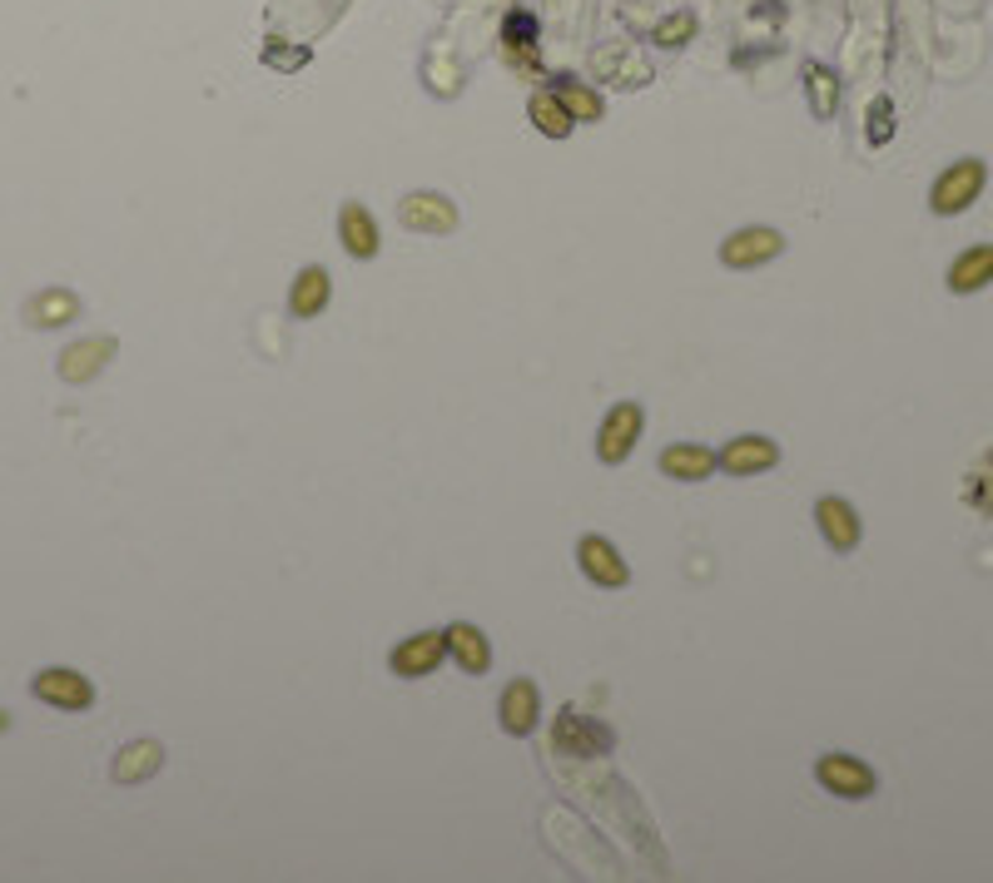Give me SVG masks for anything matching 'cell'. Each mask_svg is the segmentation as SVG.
Listing matches in <instances>:
<instances>
[{
  "mask_svg": "<svg viewBox=\"0 0 993 883\" xmlns=\"http://www.w3.org/2000/svg\"><path fill=\"white\" fill-rule=\"evenodd\" d=\"M979 189H984V164H979V159H959L954 169L939 174L929 204H934V214H959V209H969V204L979 199Z\"/></svg>",
  "mask_w": 993,
  "mask_h": 883,
  "instance_id": "cell-1",
  "label": "cell"
},
{
  "mask_svg": "<svg viewBox=\"0 0 993 883\" xmlns=\"http://www.w3.org/2000/svg\"><path fill=\"white\" fill-rule=\"evenodd\" d=\"M815 775H820V785L835 789L839 799H865V794H875V775H869L859 759H849V755H825L820 765H815Z\"/></svg>",
  "mask_w": 993,
  "mask_h": 883,
  "instance_id": "cell-2",
  "label": "cell"
},
{
  "mask_svg": "<svg viewBox=\"0 0 993 883\" xmlns=\"http://www.w3.org/2000/svg\"><path fill=\"white\" fill-rule=\"evenodd\" d=\"M403 224L413 233H453L457 229V209L443 194H407L403 199Z\"/></svg>",
  "mask_w": 993,
  "mask_h": 883,
  "instance_id": "cell-3",
  "label": "cell"
},
{
  "mask_svg": "<svg viewBox=\"0 0 993 883\" xmlns=\"http://www.w3.org/2000/svg\"><path fill=\"white\" fill-rule=\"evenodd\" d=\"M785 249V239L775 229H745V233H731L721 249V259L731 263V269H755V263L775 259V253Z\"/></svg>",
  "mask_w": 993,
  "mask_h": 883,
  "instance_id": "cell-4",
  "label": "cell"
},
{
  "mask_svg": "<svg viewBox=\"0 0 993 883\" xmlns=\"http://www.w3.org/2000/svg\"><path fill=\"white\" fill-rule=\"evenodd\" d=\"M35 695L50 705H65V710H85L90 700H95V690H90L85 681H80L75 671H45L35 675Z\"/></svg>",
  "mask_w": 993,
  "mask_h": 883,
  "instance_id": "cell-5",
  "label": "cell"
},
{
  "mask_svg": "<svg viewBox=\"0 0 993 883\" xmlns=\"http://www.w3.org/2000/svg\"><path fill=\"white\" fill-rule=\"evenodd\" d=\"M577 557H581V571H587L591 581H601V586H627V561L611 551V541L587 537L577 547Z\"/></svg>",
  "mask_w": 993,
  "mask_h": 883,
  "instance_id": "cell-6",
  "label": "cell"
},
{
  "mask_svg": "<svg viewBox=\"0 0 993 883\" xmlns=\"http://www.w3.org/2000/svg\"><path fill=\"white\" fill-rule=\"evenodd\" d=\"M637 433H641V407H637V403L611 407L607 427H601V457H607V461H621V457L631 451V442H637Z\"/></svg>",
  "mask_w": 993,
  "mask_h": 883,
  "instance_id": "cell-7",
  "label": "cell"
},
{
  "mask_svg": "<svg viewBox=\"0 0 993 883\" xmlns=\"http://www.w3.org/2000/svg\"><path fill=\"white\" fill-rule=\"evenodd\" d=\"M721 461H725V471H735V477H751V471L775 467V461H780V447L765 442V437H741L721 451Z\"/></svg>",
  "mask_w": 993,
  "mask_h": 883,
  "instance_id": "cell-8",
  "label": "cell"
},
{
  "mask_svg": "<svg viewBox=\"0 0 993 883\" xmlns=\"http://www.w3.org/2000/svg\"><path fill=\"white\" fill-rule=\"evenodd\" d=\"M110 353H115V343H110V337H90V343H75L65 357H60V377H65V383H85V377H95L100 367L110 363Z\"/></svg>",
  "mask_w": 993,
  "mask_h": 883,
  "instance_id": "cell-9",
  "label": "cell"
},
{
  "mask_svg": "<svg viewBox=\"0 0 993 883\" xmlns=\"http://www.w3.org/2000/svg\"><path fill=\"white\" fill-rule=\"evenodd\" d=\"M815 517H820V531L829 537V547L835 551H855V541H859V517L845 507L839 497H825L820 507H815Z\"/></svg>",
  "mask_w": 993,
  "mask_h": 883,
  "instance_id": "cell-10",
  "label": "cell"
},
{
  "mask_svg": "<svg viewBox=\"0 0 993 883\" xmlns=\"http://www.w3.org/2000/svg\"><path fill=\"white\" fill-rule=\"evenodd\" d=\"M443 635H413V641H403L393 651V671L397 675H427L437 661H443Z\"/></svg>",
  "mask_w": 993,
  "mask_h": 883,
  "instance_id": "cell-11",
  "label": "cell"
},
{
  "mask_svg": "<svg viewBox=\"0 0 993 883\" xmlns=\"http://www.w3.org/2000/svg\"><path fill=\"white\" fill-rule=\"evenodd\" d=\"M501 725L511 735H527L537 725V685L531 681H511L507 695H501Z\"/></svg>",
  "mask_w": 993,
  "mask_h": 883,
  "instance_id": "cell-12",
  "label": "cell"
},
{
  "mask_svg": "<svg viewBox=\"0 0 993 883\" xmlns=\"http://www.w3.org/2000/svg\"><path fill=\"white\" fill-rule=\"evenodd\" d=\"M661 467H665V477H681V481H701V477H711V467H715V451L695 447V442H681V447H665V451H661Z\"/></svg>",
  "mask_w": 993,
  "mask_h": 883,
  "instance_id": "cell-13",
  "label": "cell"
},
{
  "mask_svg": "<svg viewBox=\"0 0 993 883\" xmlns=\"http://www.w3.org/2000/svg\"><path fill=\"white\" fill-rule=\"evenodd\" d=\"M989 279H993V243H984V249H969L964 259L949 269V289H954V293H974V289H984Z\"/></svg>",
  "mask_w": 993,
  "mask_h": 883,
  "instance_id": "cell-14",
  "label": "cell"
},
{
  "mask_svg": "<svg viewBox=\"0 0 993 883\" xmlns=\"http://www.w3.org/2000/svg\"><path fill=\"white\" fill-rule=\"evenodd\" d=\"M338 229H343L348 253H358V259L377 253V229H373V219H368L363 204H343V219H338Z\"/></svg>",
  "mask_w": 993,
  "mask_h": 883,
  "instance_id": "cell-15",
  "label": "cell"
},
{
  "mask_svg": "<svg viewBox=\"0 0 993 883\" xmlns=\"http://www.w3.org/2000/svg\"><path fill=\"white\" fill-rule=\"evenodd\" d=\"M447 645H453L457 665H463L467 675H483L487 661H493V655H487V641L473 631V625H453V631H447Z\"/></svg>",
  "mask_w": 993,
  "mask_h": 883,
  "instance_id": "cell-16",
  "label": "cell"
},
{
  "mask_svg": "<svg viewBox=\"0 0 993 883\" xmlns=\"http://www.w3.org/2000/svg\"><path fill=\"white\" fill-rule=\"evenodd\" d=\"M293 313L299 318H313V313H323V303H329V273L323 269H309V273H299V283H293Z\"/></svg>",
  "mask_w": 993,
  "mask_h": 883,
  "instance_id": "cell-17",
  "label": "cell"
},
{
  "mask_svg": "<svg viewBox=\"0 0 993 883\" xmlns=\"http://www.w3.org/2000/svg\"><path fill=\"white\" fill-rule=\"evenodd\" d=\"M621 70L631 75V85H641V80H651V70H647V60H637L627 45H607V50H597V75H611L621 85Z\"/></svg>",
  "mask_w": 993,
  "mask_h": 883,
  "instance_id": "cell-18",
  "label": "cell"
},
{
  "mask_svg": "<svg viewBox=\"0 0 993 883\" xmlns=\"http://www.w3.org/2000/svg\"><path fill=\"white\" fill-rule=\"evenodd\" d=\"M531 125L547 129L551 139H567L571 135V115L557 95H531Z\"/></svg>",
  "mask_w": 993,
  "mask_h": 883,
  "instance_id": "cell-19",
  "label": "cell"
},
{
  "mask_svg": "<svg viewBox=\"0 0 993 883\" xmlns=\"http://www.w3.org/2000/svg\"><path fill=\"white\" fill-rule=\"evenodd\" d=\"M155 769H159V745H130L125 755H120V765H115V779L139 785V779L155 775Z\"/></svg>",
  "mask_w": 993,
  "mask_h": 883,
  "instance_id": "cell-20",
  "label": "cell"
},
{
  "mask_svg": "<svg viewBox=\"0 0 993 883\" xmlns=\"http://www.w3.org/2000/svg\"><path fill=\"white\" fill-rule=\"evenodd\" d=\"M805 90H810V110H815V115H820V120L835 115V105H839V85H835V75H829V70H820V65L805 70Z\"/></svg>",
  "mask_w": 993,
  "mask_h": 883,
  "instance_id": "cell-21",
  "label": "cell"
},
{
  "mask_svg": "<svg viewBox=\"0 0 993 883\" xmlns=\"http://www.w3.org/2000/svg\"><path fill=\"white\" fill-rule=\"evenodd\" d=\"M70 313H75V298L60 293V289L55 293H40L35 303H30V323H40V328H45V323H65Z\"/></svg>",
  "mask_w": 993,
  "mask_h": 883,
  "instance_id": "cell-22",
  "label": "cell"
},
{
  "mask_svg": "<svg viewBox=\"0 0 993 883\" xmlns=\"http://www.w3.org/2000/svg\"><path fill=\"white\" fill-rule=\"evenodd\" d=\"M557 100L567 105V115H571V120H601V100L591 95V90L571 85V80H567V85H557Z\"/></svg>",
  "mask_w": 993,
  "mask_h": 883,
  "instance_id": "cell-23",
  "label": "cell"
},
{
  "mask_svg": "<svg viewBox=\"0 0 993 883\" xmlns=\"http://www.w3.org/2000/svg\"><path fill=\"white\" fill-rule=\"evenodd\" d=\"M537 15H527V10H511L507 15V25H501V40H507V45H517V50H527L531 40H537Z\"/></svg>",
  "mask_w": 993,
  "mask_h": 883,
  "instance_id": "cell-24",
  "label": "cell"
},
{
  "mask_svg": "<svg viewBox=\"0 0 993 883\" xmlns=\"http://www.w3.org/2000/svg\"><path fill=\"white\" fill-rule=\"evenodd\" d=\"M691 30H695V15H691V10H675V15H665L656 25V40H661V45H685Z\"/></svg>",
  "mask_w": 993,
  "mask_h": 883,
  "instance_id": "cell-25",
  "label": "cell"
},
{
  "mask_svg": "<svg viewBox=\"0 0 993 883\" xmlns=\"http://www.w3.org/2000/svg\"><path fill=\"white\" fill-rule=\"evenodd\" d=\"M263 65H273V70H303V65H309V45H263Z\"/></svg>",
  "mask_w": 993,
  "mask_h": 883,
  "instance_id": "cell-26",
  "label": "cell"
},
{
  "mask_svg": "<svg viewBox=\"0 0 993 883\" xmlns=\"http://www.w3.org/2000/svg\"><path fill=\"white\" fill-rule=\"evenodd\" d=\"M889 135H894V125H889V100H875V105H869V139L885 145Z\"/></svg>",
  "mask_w": 993,
  "mask_h": 883,
  "instance_id": "cell-27",
  "label": "cell"
}]
</instances>
